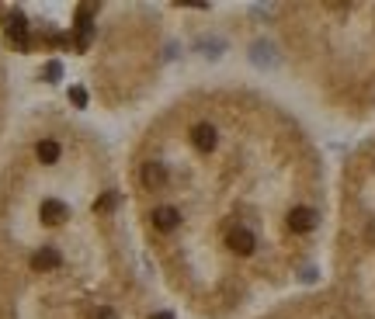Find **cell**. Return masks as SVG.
<instances>
[{"label": "cell", "mask_w": 375, "mask_h": 319, "mask_svg": "<svg viewBox=\"0 0 375 319\" xmlns=\"http://www.w3.org/2000/svg\"><path fill=\"white\" fill-rule=\"evenodd\" d=\"M122 181L143 253L188 319H254L327 260V156L257 84L201 80L153 107Z\"/></svg>", "instance_id": "cell-1"}, {"label": "cell", "mask_w": 375, "mask_h": 319, "mask_svg": "<svg viewBox=\"0 0 375 319\" xmlns=\"http://www.w3.org/2000/svg\"><path fill=\"white\" fill-rule=\"evenodd\" d=\"M0 319H181L122 167L87 118L38 105L0 146Z\"/></svg>", "instance_id": "cell-2"}, {"label": "cell", "mask_w": 375, "mask_h": 319, "mask_svg": "<svg viewBox=\"0 0 375 319\" xmlns=\"http://www.w3.org/2000/svg\"><path fill=\"white\" fill-rule=\"evenodd\" d=\"M264 31L281 70L323 114L375 121V3H271Z\"/></svg>", "instance_id": "cell-3"}, {"label": "cell", "mask_w": 375, "mask_h": 319, "mask_svg": "<svg viewBox=\"0 0 375 319\" xmlns=\"http://www.w3.org/2000/svg\"><path fill=\"white\" fill-rule=\"evenodd\" d=\"M14 21H0L10 52L56 45L84 63V84L104 111H129L146 101L164 77L167 28L164 10L132 3H80L66 7L70 21L49 31L24 21L17 7H7Z\"/></svg>", "instance_id": "cell-4"}, {"label": "cell", "mask_w": 375, "mask_h": 319, "mask_svg": "<svg viewBox=\"0 0 375 319\" xmlns=\"http://www.w3.org/2000/svg\"><path fill=\"white\" fill-rule=\"evenodd\" d=\"M254 319H375V188L337 174L323 274Z\"/></svg>", "instance_id": "cell-5"}, {"label": "cell", "mask_w": 375, "mask_h": 319, "mask_svg": "<svg viewBox=\"0 0 375 319\" xmlns=\"http://www.w3.org/2000/svg\"><path fill=\"white\" fill-rule=\"evenodd\" d=\"M10 45L0 31V146L14 125V70H10Z\"/></svg>", "instance_id": "cell-6"}, {"label": "cell", "mask_w": 375, "mask_h": 319, "mask_svg": "<svg viewBox=\"0 0 375 319\" xmlns=\"http://www.w3.org/2000/svg\"><path fill=\"white\" fill-rule=\"evenodd\" d=\"M341 170L375 188V128L355 146V149H351V153H348V160L341 163Z\"/></svg>", "instance_id": "cell-7"}]
</instances>
